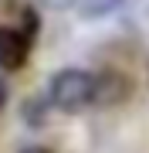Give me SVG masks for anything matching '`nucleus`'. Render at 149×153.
I'll return each mask as SVG.
<instances>
[{"instance_id": "f257e3e1", "label": "nucleus", "mask_w": 149, "mask_h": 153, "mask_svg": "<svg viewBox=\"0 0 149 153\" xmlns=\"http://www.w3.org/2000/svg\"><path fill=\"white\" fill-rule=\"evenodd\" d=\"M48 99L61 112H81L95 102V75L85 68H61L48 82Z\"/></svg>"}, {"instance_id": "f03ea898", "label": "nucleus", "mask_w": 149, "mask_h": 153, "mask_svg": "<svg viewBox=\"0 0 149 153\" xmlns=\"http://www.w3.org/2000/svg\"><path fill=\"white\" fill-rule=\"evenodd\" d=\"M31 44H34V38L24 27H17V24H0V68L4 71L24 68L27 58H31Z\"/></svg>"}, {"instance_id": "7ed1b4c3", "label": "nucleus", "mask_w": 149, "mask_h": 153, "mask_svg": "<svg viewBox=\"0 0 149 153\" xmlns=\"http://www.w3.org/2000/svg\"><path fill=\"white\" fill-rule=\"evenodd\" d=\"M132 95V78L126 71H115V68H105L95 75V102L98 105H119Z\"/></svg>"}, {"instance_id": "20e7f679", "label": "nucleus", "mask_w": 149, "mask_h": 153, "mask_svg": "<svg viewBox=\"0 0 149 153\" xmlns=\"http://www.w3.org/2000/svg\"><path fill=\"white\" fill-rule=\"evenodd\" d=\"M122 4H126V0H78L75 10H78V17H85V21H102V17L115 14Z\"/></svg>"}, {"instance_id": "39448f33", "label": "nucleus", "mask_w": 149, "mask_h": 153, "mask_svg": "<svg viewBox=\"0 0 149 153\" xmlns=\"http://www.w3.org/2000/svg\"><path fill=\"white\" fill-rule=\"evenodd\" d=\"M48 105H51V99L31 95L27 102H24V123H27V126H44L48 123Z\"/></svg>"}, {"instance_id": "423d86ee", "label": "nucleus", "mask_w": 149, "mask_h": 153, "mask_svg": "<svg viewBox=\"0 0 149 153\" xmlns=\"http://www.w3.org/2000/svg\"><path fill=\"white\" fill-rule=\"evenodd\" d=\"M24 31L31 34V38H37V31H41V17L34 14V10H24V24H21Z\"/></svg>"}, {"instance_id": "0eeeda50", "label": "nucleus", "mask_w": 149, "mask_h": 153, "mask_svg": "<svg viewBox=\"0 0 149 153\" xmlns=\"http://www.w3.org/2000/svg\"><path fill=\"white\" fill-rule=\"evenodd\" d=\"M44 7H51V10H68V7H75L78 0H41Z\"/></svg>"}, {"instance_id": "6e6552de", "label": "nucleus", "mask_w": 149, "mask_h": 153, "mask_svg": "<svg viewBox=\"0 0 149 153\" xmlns=\"http://www.w3.org/2000/svg\"><path fill=\"white\" fill-rule=\"evenodd\" d=\"M7 99H10V88H7V82L0 78V112L7 109Z\"/></svg>"}, {"instance_id": "1a4fd4ad", "label": "nucleus", "mask_w": 149, "mask_h": 153, "mask_svg": "<svg viewBox=\"0 0 149 153\" xmlns=\"http://www.w3.org/2000/svg\"><path fill=\"white\" fill-rule=\"evenodd\" d=\"M21 153H51V150H48V146H24Z\"/></svg>"}]
</instances>
